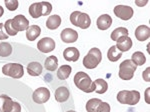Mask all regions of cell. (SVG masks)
I'll list each match as a JSON object with an SVG mask.
<instances>
[{"mask_svg":"<svg viewBox=\"0 0 150 112\" xmlns=\"http://www.w3.org/2000/svg\"><path fill=\"white\" fill-rule=\"evenodd\" d=\"M0 112H21V105L6 94L0 95Z\"/></svg>","mask_w":150,"mask_h":112,"instance_id":"6","label":"cell"},{"mask_svg":"<svg viewBox=\"0 0 150 112\" xmlns=\"http://www.w3.org/2000/svg\"><path fill=\"white\" fill-rule=\"evenodd\" d=\"M4 28H5L6 32H7V35L8 36H15L16 34L18 32L15 30L11 25V19H7L5 24H4Z\"/></svg>","mask_w":150,"mask_h":112,"instance_id":"30","label":"cell"},{"mask_svg":"<svg viewBox=\"0 0 150 112\" xmlns=\"http://www.w3.org/2000/svg\"><path fill=\"white\" fill-rule=\"evenodd\" d=\"M107 57L111 62H116L122 57V52H120V51L117 49V47H116L115 45H113L108 49Z\"/></svg>","mask_w":150,"mask_h":112,"instance_id":"24","label":"cell"},{"mask_svg":"<svg viewBox=\"0 0 150 112\" xmlns=\"http://www.w3.org/2000/svg\"><path fill=\"white\" fill-rule=\"evenodd\" d=\"M100 99L98 98H92V99H89L86 103V110L87 112H96V109L99 106V104L101 103Z\"/></svg>","mask_w":150,"mask_h":112,"instance_id":"29","label":"cell"},{"mask_svg":"<svg viewBox=\"0 0 150 112\" xmlns=\"http://www.w3.org/2000/svg\"><path fill=\"white\" fill-rule=\"evenodd\" d=\"M11 25L17 32H19V31L27 30L29 27V21L24 15L19 14L11 19Z\"/></svg>","mask_w":150,"mask_h":112,"instance_id":"10","label":"cell"},{"mask_svg":"<svg viewBox=\"0 0 150 112\" xmlns=\"http://www.w3.org/2000/svg\"><path fill=\"white\" fill-rule=\"evenodd\" d=\"M149 67L146 68V70L145 71H143V73H142V77H143V79L145 80L146 82H149L150 81V78H149Z\"/></svg>","mask_w":150,"mask_h":112,"instance_id":"34","label":"cell"},{"mask_svg":"<svg viewBox=\"0 0 150 112\" xmlns=\"http://www.w3.org/2000/svg\"><path fill=\"white\" fill-rule=\"evenodd\" d=\"M122 36H128V29L125 27H118L114 29L111 33L110 37L113 41H117Z\"/></svg>","mask_w":150,"mask_h":112,"instance_id":"27","label":"cell"},{"mask_svg":"<svg viewBox=\"0 0 150 112\" xmlns=\"http://www.w3.org/2000/svg\"><path fill=\"white\" fill-rule=\"evenodd\" d=\"M70 21L72 25L80 27L81 29H87L91 24V19L87 13L80 11H74L70 15Z\"/></svg>","mask_w":150,"mask_h":112,"instance_id":"5","label":"cell"},{"mask_svg":"<svg viewBox=\"0 0 150 112\" xmlns=\"http://www.w3.org/2000/svg\"><path fill=\"white\" fill-rule=\"evenodd\" d=\"M41 34V28L38 25H29L26 30V38L29 41H34Z\"/></svg>","mask_w":150,"mask_h":112,"instance_id":"19","label":"cell"},{"mask_svg":"<svg viewBox=\"0 0 150 112\" xmlns=\"http://www.w3.org/2000/svg\"><path fill=\"white\" fill-rule=\"evenodd\" d=\"M70 97V91L66 86H60L55 90V100L59 103L68 100Z\"/></svg>","mask_w":150,"mask_h":112,"instance_id":"16","label":"cell"},{"mask_svg":"<svg viewBox=\"0 0 150 112\" xmlns=\"http://www.w3.org/2000/svg\"><path fill=\"white\" fill-rule=\"evenodd\" d=\"M12 53V46L8 42L0 43V57H8Z\"/></svg>","mask_w":150,"mask_h":112,"instance_id":"28","label":"cell"},{"mask_svg":"<svg viewBox=\"0 0 150 112\" xmlns=\"http://www.w3.org/2000/svg\"><path fill=\"white\" fill-rule=\"evenodd\" d=\"M148 3V0H144V1H135V4L138 6H144Z\"/></svg>","mask_w":150,"mask_h":112,"instance_id":"35","label":"cell"},{"mask_svg":"<svg viewBox=\"0 0 150 112\" xmlns=\"http://www.w3.org/2000/svg\"><path fill=\"white\" fill-rule=\"evenodd\" d=\"M116 42H117V44L115 46L117 47V49L119 50L120 52L129 51L132 47V40L129 36H122V37H120Z\"/></svg>","mask_w":150,"mask_h":112,"instance_id":"14","label":"cell"},{"mask_svg":"<svg viewBox=\"0 0 150 112\" xmlns=\"http://www.w3.org/2000/svg\"><path fill=\"white\" fill-rule=\"evenodd\" d=\"M131 61L134 63L136 66H140V65H144L146 62V57H145L144 53L141 51H136L131 56Z\"/></svg>","mask_w":150,"mask_h":112,"instance_id":"26","label":"cell"},{"mask_svg":"<svg viewBox=\"0 0 150 112\" xmlns=\"http://www.w3.org/2000/svg\"><path fill=\"white\" fill-rule=\"evenodd\" d=\"M149 89H150V88H147V89H146V102H147V103H149V98H148V92H149Z\"/></svg>","mask_w":150,"mask_h":112,"instance_id":"36","label":"cell"},{"mask_svg":"<svg viewBox=\"0 0 150 112\" xmlns=\"http://www.w3.org/2000/svg\"><path fill=\"white\" fill-rule=\"evenodd\" d=\"M27 72L31 76H40L42 73V65L39 62H30L27 65Z\"/></svg>","mask_w":150,"mask_h":112,"instance_id":"20","label":"cell"},{"mask_svg":"<svg viewBox=\"0 0 150 112\" xmlns=\"http://www.w3.org/2000/svg\"><path fill=\"white\" fill-rule=\"evenodd\" d=\"M50 98V91L46 87H39L32 93V99L35 103L43 104Z\"/></svg>","mask_w":150,"mask_h":112,"instance_id":"9","label":"cell"},{"mask_svg":"<svg viewBox=\"0 0 150 112\" xmlns=\"http://www.w3.org/2000/svg\"><path fill=\"white\" fill-rule=\"evenodd\" d=\"M93 82H94V86H95V90H94V91H96V93L103 94L107 91L108 84L104 79L99 78V79H96L95 81H93Z\"/></svg>","mask_w":150,"mask_h":112,"instance_id":"25","label":"cell"},{"mask_svg":"<svg viewBox=\"0 0 150 112\" xmlns=\"http://www.w3.org/2000/svg\"><path fill=\"white\" fill-rule=\"evenodd\" d=\"M44 67L47 71H55L58 67V59L56 56L51 55L45 59Z\"/></svg>","mask_w":150,"mask_h":112,"instance_id":"22","label":"cell"},{"mask_svg":"<svg viewBox=\"0 0 150 112\" xmlns=\"http://www.w3.org/2000/svg\"><path fill=\"white\" fill-rule=\"evenodd\" d=\"M74 84L76 85L77 88L80 89L81 91L85 92V93H91V92H94V90H95L94 82L91 80L90 76L83 71H79L75 74Z\"/></svg>","mask_w":150,"mask_h":112,"instance_id":"1","label":"cell"},{"mask_svg":"<svg viewBox=\"0 0 150 112\" xmlns=\"http://www.w3.org/2000/svg\"><path fill=\"white\" fill-rule=\"evenodd\" d=\"M102 60V53L100 49L94 47L89 50L88 54L83 58V65L87 69H94L99 65Z\"/></svg>","mask_w":150,"mask_h":112,"instance_id":"2","label":"cell"},{"mask_svg":"<svg viewBox=\"0 0 150 112\" xmlns=\"http://www.w3.org/2000/svg\"><path fill=\"white\" fill-rule=\"evenodd\" d=\"M72 71V67L70 65H62L57 70V77L60 80H66L70 76V73Z\"/></svg>","mask_w":150,"mask_h":112,"instance_id":"23","label":"cell"},{"mask_svg":"<svg viewBox=\"0 0 150 112\" xmlns=\"http://www.w3.org/2000/svg\"><path fill=\"white\" fill-rule=\"evenodd\" d=\"M37 49L42 53H49L55 49V41L50 37H44L37 42Z\"/></svg>","mask_w":150,"mask_h":112,"instance_id":"12","label":"cell"},{"mask_svg":"<svg viewBox=\"0 0 150 112\" xmlns=\"http://www.w3.org/2000/svg\"><path fill=\"white\" fill-rule=\"evenodd\" d=\"M137 66L134 64L131 59H126L119 65V77L123 80H130L134 76V72Z\"/></svg>","mask_w":150,"mask_h":112,"instance_id":"8","label":"cell"},{"mask_svg":"<svg viewBox=\"0 0 150 112\" xmlns=\"http://www.w3.org/2000/svg\"><path fill=\"white\" fill-rule=\"evenodd\" d=\"M79 56H80V53L76 47H67L66 49H64L63 57L66 61L75 62L79 59Z\"/></svg>","mask_w":150,"mask_h":112,"instance_id":"17","label":"cell"},{"mask_svg":"<svg viewBox=\"0 0 150 112\" xmlns=\"http://www.w3.org/2000/svg\"><path fill=\"white\" fill-rule=\"evenodd\" d=\"M7 38H8V35L4 32V24L0 23V40H6Z\"/></svg>","mask_w":150,"mask_h":112,"instance_id":"33","label":"cell"},{"mask_svg":"<svg viewBox=\"0 0 150 112\" xmlns=\"http://www.w3.org/2000/svg\"><path fill=\"white\" fill-rule=\"evenodd\" d=\"M96 24H97V28L100 30H107L112 25V17H110L108 14H102L97 18Z\"/></svg>","mask_w":150,"mask_h":112,"instance_id":"15","label":"cell"},{"mask_svg":"<svg viewBox=\"0 0 150 112\" xmlns=\"http://www.w3.org/2000/svg\"><path fill=\"white\" fill-rule=\"evenodd\" d=\"M114 14L116 17L122 19V20H129L131 19V17L133 16V9L130 6L126 5H117L114 7Z\"/></svg>","mask_w":150,"mask_h":112,"instance_id":"11","label":"cell"},{"mask_svg":"<svg viewBox=\"0 0 150 112\" xmlns=\"http://www.w3.org/2000/svg\"><path fill=\"white\" fill-rule=\"evenodd\" d=\"M67 112H76V111H74V110H68Z\"/></svg>","mask_w":150,"mask_h":112,"instance_id":"38","label":"cell"},{"mask_svg":"<svg viewBox=\"0 0 150 112\" xmlns=\"http://www.w3.org/2000/svg\"><path fill=\"white\" fill-rule=\"evenodd\" d=\"M117 100L121 104L136 105L140 100V93L136 90H121L117 94Z\"/></svg>","mask_w":150,"mask_h":112,"instance_id":"4","label":"cell"},{"mask_svg":"<svg viewBox=\"0 0 150 112\" xmlns=\"http://www.w3.org/2000/svg\"><path fill=\"white\" fill-rule=\"evenodd\" d=\"M61 40L65 43H73L78 39V33L71 28H65L61 31L60 34Z\"/></svg>","mask_w":150,"mask_h":112,"instance_id":"13","label":"cell"},{"mask_svg":"<svg viewBox=\"0 0 150 112\" xmlns=\"http://www.w3.org/2000/svg\"><path fill=\"white\" fill-rule=\"evenodd\" d=\"M52 5L49 2H36L29 7V14L33 18H39L40 16H47L51 13Z\"/></svg>","mask_w":150,"mask_h":112,"instance_id":"3","label":"cell"},{"mask_svg":"<svg viewBox=\"0 0 150 112\" xmlns=\"http://www.w3.org/2000/svg\"><path fill=\"white\" fill-rule=\"evenodd\" d=\"M2 73L6 76L19 79L24 74V67L20 63H7L2 67Z\"/></svg>","mask_w":150,"mask_h":112,"instance_id":"7","label":"cell"},{"mask_svg":"<svg viewBox=\"0 0 150 112\" xmlns=\"http://www.w3.org/2000/svg\"><path fill=\"white\" fill-rule=\"evenodd\" d=\"M61 24V17L59 15H51L48 17L47 21H46V27L50 30H55L60 26Z\"/></svg>","mask_w":150,"mask_h":112,"instance_id":"21","label":"cell"},{"mask_svg":"<svg viewBox=\"0 0 150 112\" xmlns=\"http://www.w3.org/2000/svg\"><path fill=\"white\" fill-rule=\"evenodd\" d=\"M3 13H4V9H3V7L0 6V17H1L2 15H3Z\"/></svg>","mask_w":150,"mask_h":112,"instance_id":"37","label":"cell"},{"mask_svg":"<svg viewBox=\"0 0 150 112\" xmlns=\"http://www.w3.org/2000/svg\"><path fill=\"white\" fill-rule=\"evenodd\" d=\"M18 1L17 0H5V6L8 8V10L14 11L18 8Z\"/></svg>","mask_w":150,"mask_h":112,"instance_id":"31","label":"cell"},{"mask_svg":"<svg viewBox=\"0 0 150 112\" xmlns=\"http://www.w3.org/2000/svg\"><path fill=\"white\" fill-rule=\"evenodd\" d=\"M96 112H110V105L107 102H101L96 109Z\"/></svg>","mask_w":150,"mask_h":112,"instance_id":"32","label":"cell"},{"mask_svg":"<svg viewBox=\"0 0 150 112\" xmlns=\"http://www.w3.org/2000/svg\"><path fill=\"white\" fill-rule=\"evenodd\" d=\"M150 36V29L147 25H139L135 30V37L138 41H146Z\"/></svg>","mask_w":150,"mask_h":112,"instance_id":"18","label":"cell"}]
</instances>
